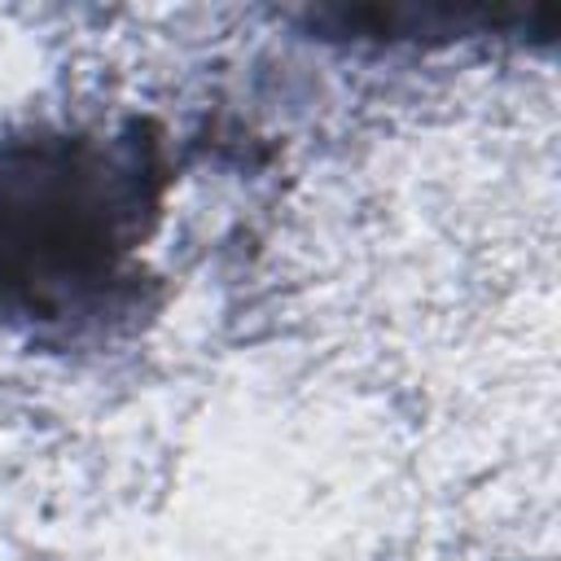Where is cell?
Wrapping results in <instances>:
<instances>
[{
  "instance_id": "6da1fadb",
  "label": "cell",
  "mask_w": 561,
  "mask_h": 561,
  "mask_svg": "<svg viewBox=\"0 0 561 561\" xmlns=\"http://www.w3.org/2000/svg\"><path fill=\"white\" fill-rule=\"evenodd\" d=\"M158 145L140 127H39L0 140V320L79 329L140 280L162 206Z\"/></svg>"
}]
</instances>
